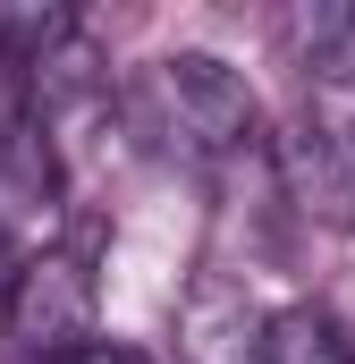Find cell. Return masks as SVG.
<instances>
[{
    "mask_svg": "<svg viewBox=\"0 0 355 364\" xmlns=\"http://www.w3.org/2000/svg\"><path fill=\"white\" fill-rule=\"evenodd\" d=\"M153 93H161V110H170L203 153H229V144L254 136V85H246L229 60H212V51H170V60H153Z\"/></svg>",
    "mask_w": 355,
    "mask_h": 364,
    "instance_id": "obj_1",
    "label": "cell"
},
{
    "mask_svg": "<svg viewBox=\"0 0 355 364\" xmlns=\"http://www.w3.org/2000/svg\"><path fill=\"white\" fill-rule=\"evenodd\" d=\"M9 322L34 356H85L93 348V279L68 263V255H26V279L9 296Z\"/></svg>",
    "mask_w": 355,
    "mask_h": 364,
    "instance_id": "obj_2",
    "label": "cell"
},
{
    "mask_svg": "<svg viewBox=\"0 0 355 364\" xmlns=\"http://www.w3.org/2000/svg\"><path fill=\"white\" fill-rule=\"evenodd\" d=\"M68 43H77V17H68V9L0 0V60H17V68H51Z\"/></svg>",
    "mask_w": 355,
    "mask_h": 364,
    "instance_id": "obj_3",
    "label": "cell"
},
{
    "mask_svg": "<svg viewBox=\"0 0 355 364\" xmlns=\"http://www.w3.org/2000/svg\"><path fill=\"white\" fill-rule=\"evenodd\" d=\"M254 364H355V356L322 314H271L254 339Z\"/></svg>",
    "mask_w": 355,
    "mask_h": 364,
    "instance_id": "obj_4",
    "label": "cell"
},
{
    "mask_svg": "<svg viewBox=\"0 0 355 364\" xmlns=\"http://www.w3.org/2000/svg\"><path fill=\"white\" fill-rule=\"evenodd\" d=\"M17 279H26V246H17V237H9V220H0V314H9Z\"/></svg>",
    "mask_w": 355,
    "mask_h": 364,
    "instance_id": "obj_5",
    "label": "cell"
},
{
    "mask_svg": "<svg viewBox=\"0 0 355 364\" xmlns=\"http://www.w3.org/2000/svg\"><path fill=\"white\" fill-rule=\"evenodd\" d=\"M68 364H153V356H136V348H85V356H68Z\"/></svg>",
    "mask_w": 355,
    "mask_h": 364,
    "instance_id": "obj_6",
    "label": "cell"
}]
</instances>
